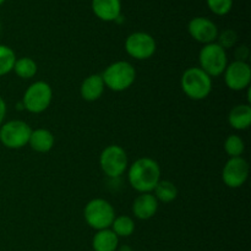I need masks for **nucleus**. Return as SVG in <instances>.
<instances>
[{"mask_svg":"<svg viewBox=\"0 0 251 251\" xmlns=\"http://www.w3.org/2000/svg\"><path fill=\"white\" fill-rule=\"evenodd\" d=\"M127 180L137 193H152L161 180V167L150 157H141L127 167Z\"/></svg>","mask_w":251,"mask_h":251,"instance_id":"1","label":"nucleus"},{"mask_svg":"<svg viewBox=\"0 0 251 251\" xmlns=\"http://www.w3.org/2000/svg\"><path fill=\"white\" fill-rule=\"evenodd\" d=\"M100 76L105 87L114 92H123L134 85L136 80V70L129 61L118 60L108 65Z\"/></svg>","mask_w":251,"mask_h":251,"instance_id":"2","label":"nucleus"},{"mask_svg":"<svg viewBox=\"0 0 251 251\" xmlns=\"http://www.w3.org/2000/svg\"><path fill=\"white\" fill-rule=\"evenodd\" d=\"M184 95L193 100H202L212 92V77L199 66L186 69L180 78Z\"/></svg>","mask_w":251,"mask_h":251,"instance_id":"3","label":"nucleus"},{"mask_svg":"<svg viewBox=\"0 0 251 251\" xmlns=\"http://www.w3.org/2000/svg\"><path fill=\"white\" fill-rule=\"evenodd\" d=\"M83 218L88 227L96 230L110 228L115 218V210L112 203L102 198L92 199L83 208Z\"/></svg>","mask_w":251,"mask_h":251,"instance_id":"4","label":"nucleus"},{"mask_svg":"<svg viewBox=\"0 0 251 251\" xmlns=\"http://www.w3.org/2000/svg\"><path fill=\"white\" fill-rule=\"evenodd\" d=\"M53 100V88L46 81H36L26 88L22 97L24 109L32 114L46 112Z\"/></svg>","mask_w":251,"mask_h":251,"instance_id":"5","label":"nucleus"},{"mask_svg":"<svg viewBox=\"0 0 251 251\" xmlns=\"http://www.w3.org/2000/svg\"><path fill=\"white\" fill-rule=\"evenodd\" d=\"M199 68L205 71L210 77L223 75L228 65L227 50L217 42L205 44L199 53Z\"/></svg>","mask_w":251,"mask_h":251,"instance_id":"6","label":"nucleus"},{"mask_svg":"<svg viewBox=\"0 0 251 251\" xmlns=\"http://www.w3.org/2000/svg\"><path fill=\"white\" fill-rule=\"evenodd\" d=\"M32 129L24 120H9L0 126V142L9 150L24 149L28 145Z\"/></svg>","mask_w":251,"mask_h":251,"instance_id":"7","label":"nucleus"},{"mask_svg":"<svg viewBox=\"0 0 251 251\" xmlns=\"http://www.w3.org/2000/svg\"><path fill=\"white\" fill-rule=\"evenodd\" d=\"M100 167L103 173L109 178H119L126 172L129 159L125 150L119 145H109L100 156Z\"/></svg>","mask_w":251,"mask_h":251,"instance_id":"8","label":"nucleus"},{"mask_svg":"<svg viewBox=\"0 0 251 251\" xmlns=\"http://www.w3.org/2000/svg\"><path fill=\"white\" fill-rule=\"evenodd\" d=\"M124 47L127 55L136 60H147L152 58L157 50V43L153 36L142 31L130 33L125 39Z\"/></svg>","mask_w":251,"mask_h":251,"instance_id":"9","label":"nucleus"},{"mask_svg":"<svg viewBox=\"0 0 251 251\" xmlns=\"http://www.w3.org/2000/svg\"><path fill=\"white\" fill-rule=\"evenodd\" d=\"M249 163L243 157L229 158L222 169V180L230 189L242 188L249 178Z\"/></svg>","mask_w":251,"mask_h":251,"instance_id":"10","label":"nucleus"},{"mask_svg":"<svg viewBox=\"0 0 251 251\" xmlns=\"http://www.w3.org/2000/svg\"><path fill=\"white\" fill-rule=\"evenodd\" d=\"M225 82L229 90L243 91L248 90L251 82V68L247 61L234 60L228 63L225 73Z\"/></svg>","mask_w":251,"mask_h":251,"instance_id":"11","label":"nucleus"},{"mask_svg":"<svg viewBox=\"0 0 251 251\" xmlns=\"http://www.w3.org/2000/svg\"><path fill=\"white\" fill-rule=\"evenodd\" d=\"M188 32L194 41L203 46L217 41L218 33H220L217 25L208 17L202 16H196L189 21Z\"/></svg>","mask_w":251,"mask_h":251,"instance_id":"12","label":"nucleus"},{"mask_svg":"<svg viewBox=\"0 0 251 251\" xmlns=\"http://www.w3.org/2000/svg\"><path fill=\"white\" fill-rule=\"evenodd\" d=\"M91 7L100 21L115 22L122 16V0H92Z\"/></svg>","mask_w":251,"mask_h":251,"instance_id":"13","label":"nucleus"},{"mask_svg":"<svg viewBox=\"0 0 251 251\" xmlns=\"http://www.w3.org/2000/svg\"><path fill=\"white\" fill-rule=\"evenodd\" d=\"M159 202L152 193L140 194L132 202V215L137 220L146 221L153 217L158 211Z\"/></svg>","mask_w":251,"mask_h":251,"instance_id":"14","label":"nucleus"},{"mask_svg":"<svg viewBox=\"0 0 251 251\" xmlns=\"http://www.w3.org/2000/svg\"><path fill=\"white\" fill-rule=\"evenodd\" d=\"M104 82L100 74H92L82 81L80 86V95L87 102L98 100L104 93Z\"/></svg>","mask_w":251,"mask_h":251,"instance_id":"15","label":"nucleus"},{"mask_svg":"<svg viewBox=\"0 0 251 251\" xmlns=\"http://www.w3.org/2000/svg\"><path fill=\"white\" fill-rule=\"evenodd\" d=\"M28 145L33 151L38 153H48L55 145V137L50 130L39 127V129L32 130Z\"/></svg>","mask_w":251,"mask_h":251,"instance_id":"16","label":"nucleus"},{"mask_svg":"<svg viewBox=\"0 0 251 251\" xmlns=\"http://www.w3.org/2000/svg\"><path fill=\"white\" fill-rule=\"evenodd\" d=\"M228 123L235 130L249 129L251 125V107L250 104H238L228 114Z\"/></svg>","mask_w":251,"mask_h":251,"instance_id":"17","label":"nucleus"},{"mask_svg":"<svg viewBox=\"0 0 251 251\" xmlns=\"http://www.w3.org/2000/svg\"><path fill=\"white\" fill-rule=\"evenodd\" d=\"M119 238L110 228L97 230L92 238V249L95 251H117Z\"/></svg>","mask_w":251,"mask_h":251,"instance_id":"18","label":"nucleus"},{"mask_svg":"<svg viewBox=\"0 0 251 251\" xmlns=\"http://www.w3.org/2000/svg\"><path fill=\"white\" fill-rule=\"evenodd\" d=\"M152 194H153L158 202L169 203L173 202L178 198V188L172 181L162 180L161 179L159 183L156 185V188H154V190L152 191Z\"/></svg>","mask_w":251,"mask_h":251,"instance_id":"19","label":"nucleus"},{"mask_svg":"<svg viewBox=\"0 0 251 251\" xmlns=\"http://www.w3.org/2000/svg\"><path fill=\"white\" fill-rule=\"evenodd\" d=\"M12 71L22 80H29L36 76L37 71H38V65L34 59L29 58V56H22V58L16 59Z\"/></svg>","mask_w":251,"mask_h":251,"instance_id":"20","label":"nucleus"},{"mask_svg":"<svg viewBox=\"0 0 251 251\" xmlns=\"http://www.w3.org/2000/svg\"><path fill=\"white\" fill-rule=\"evenodd\" d=\"M110 229L115 233L118 238H127L134 234L135 221L130 216H115Z\"/></svg>","mask_w":251,"mask_h":251,"instance_id":"21","label":"nucleus"},{"mask_svg":"<svg viewBox=\"0 0 251 251\" xmlns=\"http://www.w3.org/2000/svg\"><path fill=\"white\" fill-rule=\"evenodd\" d=\"M16 61V54L9 46L0 44V77L12 71Z\"/></svg>","mask_w":251,"mask_h":251,"instance_id":"22","label":"nucleus"},{"mask_svg":"<svg viewBox=\"0 0 251 251\" xmlns=\"http://www.w3.org/2000/svg\"><path fill=\"white\" fill-rule=\"evenodd\" d=\"M225 151L229 156L233 157H242L245 151V142L239 135H229L225 141Z\"/></svg>","mask_w":251,"mask_h":251,"instance_id":"23","label":"nucleus"},{"mask_svg":"<svg viewBox=\"0 0 251 251\" xmlns=\"http://www.w3.org/2000/svg\"><path fill=\"white\" fill-rule=\"evenodd\" d=\"M233 0H206L207 7L217 16H226L233 9Z\"/></svg>","mask_w":251,"mask_h":251,"instance_id":"24","label":"nucleus"},{"mask_svg":"<svg viewBox=\"0 0 251 251\" xmlns=\"http://www.w3.org/2000/svg\"><path fill=\"white\" fill-rule=\"evenodd\" d=\"M217 41V43L227 50L228 48H232L235 46L238 41V34L233 29H225L222 33H218Z\"/></svg>","mask_w":251,"mask_h":251,"instance_id":"25","label":"nucleus"},{"mask_svg":"<svg viewBox=\"0 0 251 251\" xmlns=\"http://www.w3.org/2000/svg\"><path fill=\"white\" fill-rule=\"evenodd\" d=\"M6 113H7L6 102H5L4 98L0 96V126H1L2 123H4L5 117H6Z\"/></svg>","mask_w":251,"mask_h":251,"instance_id":"26","label":"nucleus"},{"mask_svg":"<svg viewBox=\"0 0 251 251\" xmlns=\"http://www.w3.org/2000/svg\"><path fill=\"white\" fill-rule=\"evenodd\" d=\"M5 1H6V0H0V6H1V5H2V4H4V2H5Z\"/></svg>","mask_w":251,"mask_h":251,"instance_id":"27","label":"nucleus"},{"mask_svg":"<svg viewBox=\"0 0 251 251\" xmlns=\"http://www.w3.org/2000/svg\"><path fill=\"white\" fill-rule=\"evenodd\" d=\"M0 29H1V25H0Z\"/></svg>","mask_w":251,"mask_h":251,"instance_id":"28","label":"nucleus"}]
</instances>
